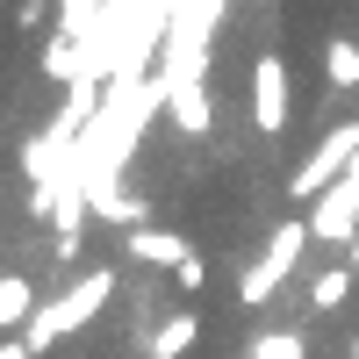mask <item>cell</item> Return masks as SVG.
<instances>
[{"mask_svg":"<svg viewBox=\"0 0 359 359\" xmlns=\"http://www.w3.org/2000/svg\"><path fill=\"white\" fill-rule=\"evenodd\" d=\"M115 302V273H108V266H94V273H79L65 294H57V302H43L36 316H29V352H50L57 338H72V331H86V323H94L101 309Z\"/></svg>","mask_w":359,"mask_h":359,"instance_id":"cell-1","label":"cell"},{"mask_svg":"<svg viewBox=\"0 0 359 359\" xmlns=\"http://www.w3.org/2000/svg\"><path fill=\"white\" fill-rule=\"evenodd\" d=\"M302 245H316V230H309L302 216H287L273 237H266V252L245 266V280H237V302H245V309H266V302H273V294L294 280V266H302Z\"/></svg>","mask_w":359,"mask_h":359,"instance_id":"cell-2","label":"cell"},{"mask_svg":"<svg viewBox=\"0 0 359 359\" xmlns=\"http://www.w3.org/2000/svg\"><path fill=\"white\" fill-rule=\"evenodd\" d=\"M352 158H359V123H338V130L323 137V144H316V151H309L302 165H294L287 194H294V201H316L323 187H338V180L352 172Z\"/></svg>","mask_w":359,"mask_h":359,"instance_id":"cell-3","label":"cell"},{"mask_svg":"<svg viewBox=\"0 0 359 359\" xmlns=\"http://www.w3.org/2000/svg\"><path fill=\"white\" fill-rule=\"evenodd\" d=\"M309 208H316V216H309L316 245H352V237H359V158H352V172L338 180V187H323Z\"/></svg>","mask_w":359,"mask_h":359,"instance_id":"cell-4","label":"cell"},{"mask_svg":"<svg viewBox=\"0 0 359 359\" xmlns=\"http://www.w3.org/2000/svg\"><path fill=\"white\" fill-rule=\"evenodd\" d=\"M252 130L259 137H280L287 130V57L266 50L252 65Z\"/></svg>","mask_w":359,"mask_h":359,"instance_id":"cell-5","label":"cell"},{"mask_svg":"<svg viewBox=\"0 0 359 359\" xmlns=\"http://www.w3.org/2000/svg\"><path fill=\"white\" fill-rule=\"evenodd\" d=\"M123 252H130L137 266H165V273H172V266H187V259H194V245H187V237H172V230H158V223H130Z\"/></svg>","mask_w":359,"mask_h":359,"instance_id":"cell-6","label":"cell"},{"mask_svg":"<svg viewBox=\"0 0 359 359\" xmlns=\"http://www.w3.org/2000/svg\"><path fill=\"white\" fill-rule=\"evenodd\" d=\"M194 338H201V316H194V309H172L158 331L144 338V359H187V352H194Z\"/></svg>","mask_w":359,"mask_h":359,"instance_id":"cell-7","label":"cell"},{"mask_svg":"<svg viewBox=\"0 0 359 359\" xmlns=\"http://www.w3.org/2000/svg\"><path fill=\"white\" fill-rule=\"evenodd\" d=\"M36 280L29 273H0V331H29V316H36Z\"/></svg>","mask_w":359,"mask_h":359,"instance_id":"cell-8","label":"cell"},{"mask_svg":"<svg viewBox=\"0 0 359 359\" xmlns=\"http://www.w3.org/2000/svg\"><path fill=\"white\" fill-rule=\"evenodd\" d=\"M323 79H331V94L359 86V43L352 36H323Z\"/></svg>","mask_w":359,"mask_h":359,"instance_id":"cell-9","label":"cell"},{"mask_svg":"<svg viewBox=\"0 0 359 359\" xmlns=\"http://www.w3.org/2000/svg\"><path fill=\"white\" fill-rule=\"evenodd\" d=\"M245 359H309V338H302V323H273L245 345Z\"/></svg>","mask_w":359,"mask_h":359,"instance_id":"cell-10","label":"cell"},{"mask_svg":"<svg viewBox=\"0 0 359 359\" xmlns=\"http://www.w3.org/2000/svg\"><path fill=\"white\" fill-rule=\"evenodd\" d=\"M352 280H359V266L345 259V266H323V273L309 280V309H338L345 294H352Z\"/></svg>","mask_w":359,"mask_h":359,"instance_id":"cell-11","label":"cell"},{"mask_svg":"<svg viewBox=\"0 0 359 359\" xmlns=\"http://www.w3.org/2000/svg\"><path fill=\"white\" fill-rule=\"evenodd\" d=\"M0 359H36V352H29V338H0Z\"/></svg>","mask_w":359,"mask_h":359,"instance_id":"cell-12","label":"cell"},{"mask_svg":"<svg viewBox=\"0 0 359 359\" xmlns=\"http://www.w3.org/2000/svg\"><path fill=\"white\" fill-rule=\"evenodd\" d=\"M352 359H359V338H352Z\"/></svg>","mask_w":359,"mask_h":359,"instance_id":"cell-13","label":"cell"}]
</instances>
